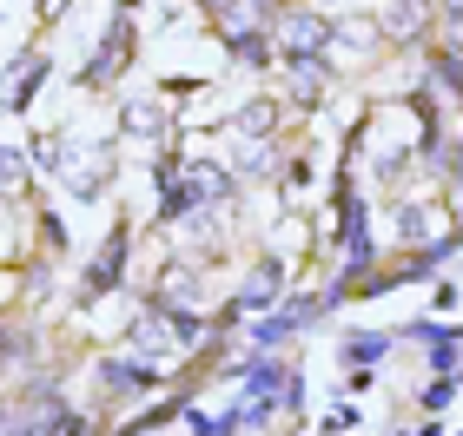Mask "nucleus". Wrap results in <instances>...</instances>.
<instances>
[{"label":"nucleus","instance_id":"f257e3e1","mask_svg":"<svg viewBox=\"0 0 463 436\" xmlns=\"http://www.w3.org/2000/svg\"><path fill=\"white\" fill-rule=\"evenodd\" d=\"M279 40H285V53H291V60H311V53H318L325 40H331V27H325L318 14H285V20H279Z\"/></svg>","mask_w":463,"mask_h":436},{"label":"nucleus","instance_id":"f8f14e48","mask_svg":"<svg viewBox=\"0 0 463 436\" xmlns=\"http://www.w3.org/2000/svg\"><path fill=\"white\" fill-rule=\"evenodd\" d=\"M60 7H67V0H40V14H60Z\"/></svg>","mask_w":463,"mask_h":436},{"label":"nucleus","instance_id":"423d86ee","mask_svg":"<svg viewBox=\"0 0 463 436\" xmlns=\"http://www.w3.org/2000/svg\"><path fill=\"white\" fill-rule=\"evenodd\" d=\"M185 199H232V179L219 172V165H193V179H185Z\"/></svg>","mask_w":463,"mask_h":436},{"label":"nucleus","instance_id":"39448f33","mask_svg":"<svg viewBox=\"0 0 463 436\" xmlns=\"http://www.w3.org/2000/svg\"><path fill=\"white\" fill-rule=\"evenodd\" d=\"M119 258H126V232H113V238H107V252L93 258V272H87V284H93V291H107V284H119Z\"/></svg>","mask_w":463,"mask_h":436},{"label":"nucleus","instance_id":"1a4fd4ad","mask_svg":"<svg viewBox=\"0 0 463 436\" xmlns=\"http://www.w3.org/2000/svg\"><path fill=\"white\" fill-rule=\"evenodd\" d=\"M159 126H165L159 107H126V133H159Z\"/></svg>","mask_w":463,"mask_h":436},{"label":"nucleus","instance_id":"f03ea898","mask_svg":"<svg viewBox=\"0 0 463 436\" xmlns=\"http://www.w3.org/2000/svg\"><path fill=\"white\" fill-rule=\"evenodd\" d=\"M126 47H133V27H126V20H113V33H107V47H99L93 60H87V87H99V79H113L119 67H126Z\"/></svg>","mask_w":463,"mask_h":436},{"label":"nucleus","instance_id":"0eeeda50","mask_svg":"<svg viewBox=\"0 0 463 436\" xmlns=\"http://www.w3.org/2000/svg\"><path fill=\"white\" fill-rule=\"evenodd\" d=\"M384 350H391V338H345V364L364 377V364H384Z\"/></svg>","mask_w":463,"mask_h":436},{"label":"nucleus","instance_id":"9d476101","mask_svg":"<svg viewBox=\"0 0 463 436\" xmlns=\"http://www.w3.org/2000/svg\"><path fill=\"white\" fill-rule=\"evenodd\" d=\"M417 20H424V7H417V0H404V7H391V14H384V27H391V33H411Z\"/></svg>","mask_w":463,"mask_h":436},{"label":"nucleus","instance_id":"9b49d317","mask_svg":"<svg viewBox=\"0 0 463 436\" xmlns=\"http://www.w3.org/2000/svg\"><path fill=\"white\" fill-rule=\"evenodd\" d=\"M239 133H271V107L265 99H251V107L239 113Z\"/></svg>","mask_w":463,"mask_h":436},{"label":"nucleus","instance_id":"20e7f679","mask_svg":"<svg viewBox=\"0 0 463 436\" xmlns=\"http://www.w3.org/2000/svg\"><path fill=\"white\" fill-rule=\"evenodd\" d=\"M99 384H107L113 397H133V390H146V384H153V370H146V364H133V357H119V364H107V377H99Z\"/></svg>","mask_w":463,"mask_h":436},{"label":"nucleus","instance_id":"7ed1b4c3","mask_svg":"<svg viewBox=\"0 0 463 436\" xmlns=\"http://www.w3.org/2000/svg\"><path fill=\"white\" fill-rule=\"evenodd\" d=\"M279 284H285V272H279V264H259V272L245 278V291H239V304L225 311V324L239 318V311H251V304H271V298H279Z\"/></svg>","mask_w":463,"mask_h":436},{"label":"nucleus","instance_id":"6e6552de","mask_svg":"<svg viewBox=\"0 0 463 436\" xmlns=\"http://www.w3.org/2000/svg\"><path fill=\"white\" fill-rule=\"evenodd\" d=\"M40 79H47V60H27V67H14V107H27Z\"/></svg>","mask_w":463,"mask_h":436}]
</instances>
